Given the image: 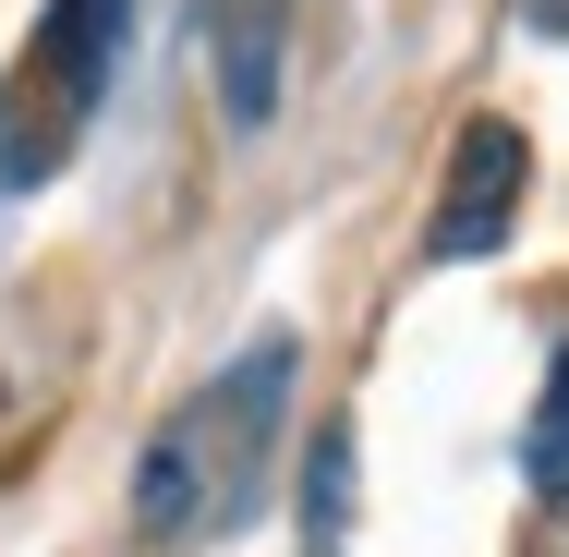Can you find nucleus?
<instances>
[{
  "label": "nucleus",
  "mask_w": 569,
  "mask_h": 557,
  "mask_svg": "<svg viewBox=\"0 0 569 557\" xmlns=\"http://www.w3.org/2000/svg\"><path fill=\"white\" fill-rule=\"evenodd\" d=\"M303 351L291 339H254L242 364H219L133 460V534L146 546H207L230 521L267 509V460H279V400H291Z\"/></svg>",
  "instance_id": "f257e3e1"
},
{
  "label": "nucleus",
  "mask_w": 569,
  "mask_h": 557,
  "mask_svg": "<svg viewBox=\"0 0 569 557\" xmlns=\"http://www.w3.org/2000/svg\"><path fill=\"white\" fill-rule=\"evenodd\" d=\"M521 182H533V146H521V121H472L449 146V195H437V230H425V255L437 267H472V255H497L509 230H521Z\"/></svg>",
  "instance_id": "f03ea898"
},
{
  "label": "nucleus",
  "mask_w": 569,
  "mask_h": 557,
  "mask_svg": "<svg viewBox=\"0 0 569 557\" xmlns=\"http://www.w3.org/2000/svg\"><path fill=\"white\" fill-rule=\"evenodd\" d=\"M219 110L230 133L279 121V0H219Z\"/></svg>",
  "instance_id": "7ed1b4c3"
},
{
  "label": "nucleus",
  "mask_w": 569,
  "mask_h": 557,
  "mask_svg": "<svg viewBox=\"0 0 569 557\" xmlns=\"http://www.w3.org/2000/svg\"><path fill=\"white\" fill-rule=\"evenodd\" d=\"M110 49H121V0H61L49 37H37V86L86 121V110H98V86H110Z\"/></svg>",
  "instance_id": "20e7f679"
},
{
  "label": "nucleus",
  "mask_w": 569,
  "mask_h": 557,
  "mask_svg": "<svg viewBox=\"0 0 569 557\" xmlns=\"http://www.w3.org/2000/svg\"><path fill=\"white\" fill-rule=\"evenodd\" d=\"M351 546V425H316L303 448V557H340Z\"/></svg>",
  "instance_id": "39448f33"
},
{
  "label": "nucleus",
  "mask_w": 569,
  "mask_h": 557,
  "mask_svg": "<svg viewBox=\"0 0 569 557\" xmlns=\"http://www.w3.org/2000/svg\"><path fill=\"white\" fill-rule=\"evenodd\" d=\"M533 497H569V351H558V376H546V412H533Z\"/></svg>",
  "instance_id": "423d86ee"
}]
</instances>
